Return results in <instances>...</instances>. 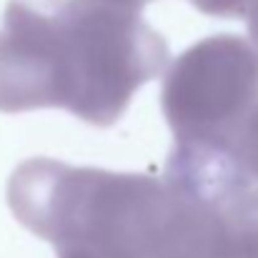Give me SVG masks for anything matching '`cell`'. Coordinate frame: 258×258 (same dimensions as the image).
Returning a JSON list of instances; mask_svg holds the SVG:
<instances>
[{"instance_id": "1", "label": "cell", "mask_w": 258, "mask_h": 258, "mask_svg": "<svg viewBox=\"0 0 258 258\" xmlns=\"http://www.w3.org/2000/svg\"><path fill=\"white\" fill-rule=\"evenodd\" d=\"M251 178L258 180V110L251 115L246 128L241 131V151L236 161Z\"/></svg>"}, {"instance_id": "2", "label": "cell", "mask_w": 258, "mask_h": 258, "mask_svg": "<svg viewBox=\"0 0 258 258\" xmlns=\"http://www.w3.org/2000/svg\"><path fill=\"white\" fill-rule=\"evenodd\" d=\"M253 35L258 38V3H256V15H253Z\"/></svg>"}]
</instances>
